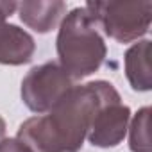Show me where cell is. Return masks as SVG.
<instances>
[{
  "mask_svg": "<svg viewBox=\"0 0 152 152\" xmlns=\"http://www.w3.org/2000/svg\"><path fill=\"white\" fill-rule=\"evenodd\" d=\"M125 75L132 90L148 91L152 88L150 77V41L143 39L125 52Z\"/></svg>",
  "mask_w": 152,
  "mask_h": 152,
  "instance_id": "ba28073f",
  "label": "cell"
},
{
  "mask_svg": "<svg viewBox=\"0 0 152 152\" xmlns=\"http://www.w3.org/2000/svg\"><path fill=\"white\" fill-rule=\"evenodd\" d=\"M86 11L106 36L118 43L143 38L150 29L152 2H88Z\"/></svg>",
  "mask_w": 152,
  "mask_h": 152,
  "instance_id": "3957f363",
  "label": "cell"
},
{
  "mask_svg": "<svg viewBox=\"0 0 152 152\" xmlns=\"http://www.w3.org/2000/svg\"><path fill=\"white\" fill-rule=\"evenodd\" d=\"M150 107H141L131 124L129 131V148L131 152H150V132H148Z\"/></svg>",
  "mask_w": 152,
  "mask_h": 152,
  "instance_id": "9c48e42d",
  "label": "cell"
},
{
  "mask_svg": "<svg viewBox=\"0 0 152 152\" xmlns=\"http://www.w3.org/2000/svg\"><path fill=\"white\" fill-rule=\"evenodd\" d=\"M0 152H31L29 147H25L18 138H4L0 141Z\"/></svg>",
  "mask_w": 152,
  "mask_h": 152,
  "instance_id": "30bf717a",
  "label": "cell"
},
{
  "mask_svg": "<svg viewBox=\"0 0 152 152\" xmlns=\"http://www.w3.org/2000/svg\"><path fill=\"white\" fill-rule=\"evenodd\" d=\"M129 120H131V109L124 106L120 99L111 100L97 111L86 138L90 140L91 145L100 148L116 147L127 134Z\"/></svg>",
  "mask_w": 152,
  "mask_h": 152,
  "instance_id": "5b68a950",
  "label": "cell"
},
{
  "mask_svg": "<svg viewBox=\"0 0 152 152\" xmlns=\"http://www.w3.org/2000/svg\"><path fill=\"white\" fill-rule=\"evenodd\" d=\"M16 9H18L20 20L39 34L50 32L57 25V22L63 18V15H66V4L59 2V0H52V2H22L18 4Z\"/></svg>",
  "mask_w": 152,
  "mask_h": 152,
  "instance_id": "52a82bcc",
  "label": "cell"
},
{
  "mask_svg": "<svg viewBox=\"0 0 152 152\" xmlns=\"http://www.w3.org/2000/svg\"><path fill=\"white\" fill-rule=\"evenodd\" d=\"M118 99L115 86L106 81L72 86L47 115L25 120L16 138L31 152H79L97 111Z\"/></svg>",
  "mask_w": 152,
  "mask_h": 152,
  "instance_id": "6da1fadb",
  "label": "cell"
},
{
  "mask_svg": "<svg viewBox=\"0 0 152 152\" xmlns=\"http://www.w3.org/2000/svg\"><path fill=\"white\" fill-rule=\"evenodd\" d=\"M4 134H6V122H4L2 116H0V141L4 140Z\"/></svg>",
  "mask_w": 152,
  "mask_h": 152,
  "instance_id": "8fae6325",
  "label": "cell"
},
{
  "mask_svg": "<svg viewBox=\"0 0 152 152\" xmlns=\"http://www.w3.org/2000/svg\"><path fill=\"white\" fill-rule=\"evenodd\" d=\"M56 47L59 66L70 79H84L95 73L107 54L99 27L86 7H75L63 18Z\"/></svg>",
  "mask_w": 152,
  "mask_h": 152,
  "instance_id": "7a4b0ae2",
  "label": "cell"
},
{
  "mask_svg": "<svg viewBox=\"0 0 152 152\" xmlns=\"http://www.w3.org/2000/svg\"><path fill=\"white\" fill-rule=\"evenodd\" d=\"M72 86V79L57 63H45L23 77L22 100L34 113H48Z\"/></svg>",
  "mask_w": 152,
  "mask_h": 152,
  "instance_id": "277c9868",
  "label": "cell"
},
{
  "mask_svg": "<svg viewBox=\"0 0 152 152\" xmlns=\"http://www.w3.org/2000/svg\"><path fill=\"white\" fill-rule=\"evenodd\" d=\"M16 7V2H0V63L11 66L27 64L36 50L34 39L29 32L6 22Z\"/></svg>",
  "mask_w": 152,
  "mask_h": 152,
  "instance_id": "8992f818",
  "label": "cell"
}]
</instances>
